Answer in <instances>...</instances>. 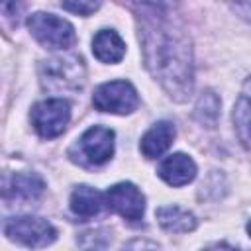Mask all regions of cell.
Wrapping results in <instances>:
<instances>
[{
	"label": "cell",
	"instance_id": "cell-5",
	"mask_svg": "<svg viewBox=\"0 0 251 251\" xmlns=\"http://www.w3.org/2000/svg\"><path fill=\"white\" fill-rule=\"evenodd\" d=\"M31 126L43 139L61 135L71 120V106L63 98H47L31 108Z\"/></svg>",
	"mask_w": 251,
	"mask_h": 251
},
{
	"label": "cell",
	"instance_id": "cell-1",
	"mask_svg": "<svg viewBox=\"0 0 251 251\" xmlns=\"http://www.w3.org/2000/svg\"><path fill=\"white\" fill-rule=\"evenodd\" d=\"M139 41L149 73L176 102L192 94V49L188 37L169 22V14L147 12L139 25Z\"/></svg>",
	"mask_w": 251,
	"mask_h": 251
},
{
	"label": "cell",
	"instance_id": "cell-18",
	"mask_svg": "<svg viewBox=\"0 0 251 251\" xmlns=\"http://www.w3.org/2000/svg\"><path fill=\"white\" fill-rule=\"evenodd\" d=\"M133 2H137L145 12H153V14H169L176 6V0H133Z\"/></svg>",
	"mask_w": 251,
	"mask_h": 251
},
{
	"label": "cell",
	"instance_id": "cell-9",
	"mask_svg": "<svg viewBox=\"0 0 251 251\" xmlns=\"http://www.w3.org/2000/svg\"><path fill=\"white\" fill-rule=\"evenodd\" d=\"M45 190V182L35 173H14L4 182V200L29 202L37 200Z\"/></svg>",
	"mask_w": 251,
	"mask_h": 251
},
{
	"label": "cell",
	"instance_id": "cell-7",
	"mask_svg": "<svg viewBox=\"0 0 251 251\" xmlns=\"http://www.w3.org/2000/svg\"><path fill=\"white\" fill-rule=\"evenodd\" d=\"M4 233L25 247H47L57 237L55 227L47 220L31 218V216H20L8 220L4 226Z\"/></svg>",
	"mask_w": 251,
	"mask_h": 251
},
{
	"label": "cell",
	"instance_id": "cell-3",
	"mask_svg": "<svg viewBox=\"0 0 251 251\" xmlns=\"http://www.w3.org/2000/svg\"><path fill=\"white\" fill-rule=\"evenodd\" d=\"M73 159L86 167H100L114 155V131L104 126L88 127L71 151Z\"/></svg>",
	"mask_w": 251,
	"mask_h": 251
},
{
	"label": "cell",
	"instance_id": "cell-11",
	"mask_svg": "<svg viewBox=\"0 0 251 251\" xmlns=\"http://www.w3.org/2000/svg\"><path fill=\"white\" fill-rule=\"evenodd\" d=\"M175 135H176V129L171 122H157L141 137L139 149L147 159H157L171 147V143L175 141Z\"/></svg>",
	"mask_w": 251,
	"mask_h": 251
},
{
	"label": "cell",
	"instance_id": "cell-15",
	"mask_svg": "<svg viewBox=\"0 0 251 251\" xmlns=\"http://www.w3.org/2000/svg\"><path fill=\"white\" fill-rule=\"evenodd\" d=\"M233 127L245 149L251 151V94H243L233 108Z\"/></svg>",
	"mask_w": 251,
	"mask_h": 251
},
{
	"label": "cell",
	"instance_id": "cell-6",
	"mask_svg": "<svg viewBox=\"0 0 251 251\" xmlns=\"http://www.w3.org/2000/svg\"><path fill=\"white\" fill-rule=\"evenodd\" d=\"M92 104L100 112L131 114L139 106L137 90L127 80H112L100 84L92 94Z\"/></svg>",
	"mask_w": 251,
	"mask_h": 251
},
{
	"label": "cell",
	"instance_id": "cell-20",
	"mask_svg": "<svg viewBox=\"0 0 251 251\" xmlns=\"http://www.w3.org/2000/svg\"><path fill=\"white\" fill-rule=\"evenodd\" d=\"M247 233L251 235V220H249V224H247Z\"/></svg>",
	"mask_w": 251,
	"mask_h": 251
},
{
	"label": "cell",
	"instance_id": "cell-4",
	"mask_svg": "<svg viewBox=\"0 0 251 251\" xmlns=\"http://www.w3.org/2000/svg\"><path fill=\"white\" fill-rule=\"evenodd\" d=\"M27 27L31 35L43 47H49V49H69L76 41L75 27L67 20L55 14L35 12L27 18Z\"/></svg>",
	"mask_w": 251,
	"mask_h": 251
},
{
	"label": "cell",
	"instance_id": "cell-17",
	"mask_svg": "<svg viewBox=\"0 0 251 251\" xmlns=\"http://www.w3.org/2000/svg\"><path fill=\"white\" fill-rule=\"evenodd\" d=\"M98 6H100V0H63V8L78 16H88L96 12Z\"/></svg>",
	"mask_w": 251,
	"mask_h": 251
},
{
	"label": "cell",
	"instance_id": "cell-19",
	"mask_svg": "<svg viewBox=\"0 0 251 251\" xmlns=\"http://www.w3.org/2000/svg\"><path fill=\"white\" fill-rule=\"evenodd\" d=\"M20 4H22V0H2V12H4L6 16H10L12 12L18 10Z\"/></svg>",
	"mask_w": 251,
	"mask_h": 251
},
{
	"label": "cell",
	"instance_id": "cell-12",
	"mask_svg": "<svg viewBox=\"0 0 251 251\" xmlns=\"http://www.w3.org/2000/svg\"><path fill=\"white\" fill-rule=\"evenodd\" d=\"M106 206V196L86 184H80L73 190L71 194V210L78 216V218H94L102 212V208Z\"/></svg>",
	"mask_w": 251,
	"mask_h": 251
},
{
	"label": "cell",
	"instance_id": "cell-13",
	"mask_svg": "<svg viewBox=\"0 0 251 251\" xmlns=\"http://www.w3.org/2000/svg\"><path fill=\"white\" fill-rule=\"evenodd\" d=\"M92 53L102 63H120L126 55V43L114 29H102L92 39Z\"/></svg>",
	"mask_w": 251,
	"mask_h": 251
},
{
	"label": "cell",
	"instance_id": "cell-16",
	"mask_svg": "<svg viewBox=\"0 0 251 251\" xmlns=\"http://www.w3.org/2000/svg\"><path fill=\"white\" fill-rule=\"evenodd\" d=\"M218 116H220V98L210 90L202 92V96L198 98V104H196V118L202 124H206L208 127H214Z\"/></svg>",
	"mask_w": 251,
	"mask_h": 251
},
{
	"label": "cell",
	"instance_id": "cell-10",
	"mask_svg": "<svg viewBox=\"0 0 251 251\" xmlns=\"http://www.w3.org/2000/svg\"><path fill=\"white\" fill-rule=\"evenodd\" d=\"M157 173H159V176L167 184H171V186H184V184L194 180V176H196V163L188 155H184V153H175V155H169L167 159L161 161Z\"/></svg>",
	"mask_w": 251,
	"mask_h": 251
},
{
	"label": "cell",
	"instance_id": "cell-2",
	"mask_svg": "<svg viewBox=\"0 0 251 251\" xmlns=\"http://www.w3.org/2000/svg\"><path fill=\"white\" fill-rule=\"evenodd\" d=\"M39 80L43 88L51 92L80 90L84 84L82 59L71 55V57H53L49 61H43L39 69Z\"/></svg>",
	"mask_w": 251,
	"mask_h": 251
},
{
	"label": "cell",
	"instance_id": "cell-14",
	"mask_svg": "<svg viewBox=\"0 0 251 251\" xmlns=\"http://www.w3.org/2000/svg\"><path fill=\"white\" fill-rule=\"evenodd\" d=\"M157 222L163 229L173 233H188L196 227V218L188 210H182L178 206H161L155 212Z\"/></svg>",
	"mask_w": 251,
	"mask_h": 251
},
{
	"label": "cell",
	"instance_id": "cell-8",
	"mask_svg": "<svg viewBox=\"0 0 251 251\" xmlns=\"http://www.w3.org/2000/svg\"><path fill=\"white\" fill-rule=\"evenodd\" d=\"M106 206L127 222H139L145 212V198L131 182H118L106 194Z\"/></svg>",
	"mask_w": 251,
	"mask_h": 251
}]
</instances>
